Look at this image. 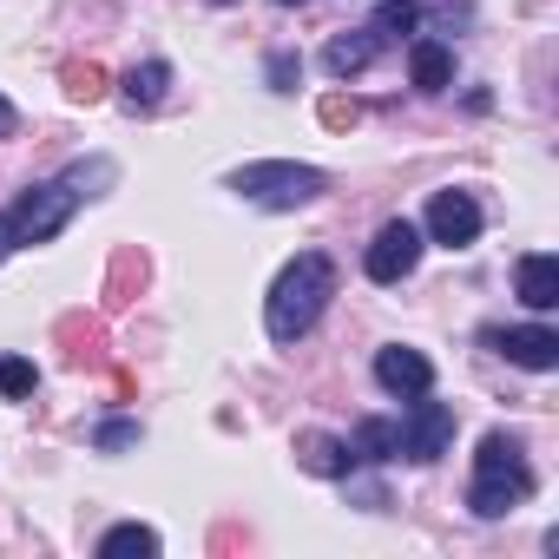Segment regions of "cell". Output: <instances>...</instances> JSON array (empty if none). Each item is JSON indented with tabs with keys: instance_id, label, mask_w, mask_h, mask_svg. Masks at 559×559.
Instances as JSON below:
<instances>
[{
	"instance_id": "1",
	"label": "cell",
	"mask_w": 559,
	"mask_h": 559,
	"mask_svg": "<svg viewBox=\"0 0 559 559\" xmlns=\"http://www.w3.org/2000/svg\"><path fill=\"white\" fill-rule=\"evenodd\" d=\"M330 297H336V263H330L323 250L290 257L284 270H276L270 304H263V330H270V343H297V336H310L317 317L330 310Z\"/></svg>"
},
{
	"instance_id": "2",
	"label": "cell",
	"mask_w": 559,
	"mask_h": 559,
	"mask_svg": "<svg viewBox=\"0 0 559 559\" xmlns=\"http://www.w3.org/2000/svg\"><path fill=\"white\" fill-rule=\"evenodd\" d=\"M533 493V467H526V448L513 441V435H487L480 441V454H474V480H467V507L480 513V520H500L507 507H520Z\"/></svg>"
},
{
	"instance_id": "3",
	"label": "cell",
	"mask_w": 559,
	"mask_h": 559,
	"mask_svg": "<svg viewBox=\"0 0 559 559\" xmlns=\"http://www.w3.org/2000/svg\"><path fill=\"white\" fill-rule=\"evenodd\" d=\"M230 191L257 211H297V204H317L330 191V178L317 165H290V158H257L243 171H230Z\"/></svg>"
},
{
	"instance_id": "4",
	"label": "cell",
	"mask_w": 559,
	"mask_h": 559,
	"mask_svg": "<svg viewBox=\"0 0 559 559\" xmlns=\"http://www.w3.org/2000/svg\"><path fill=\"white\" fill-rule=\"evenodd\" d=\"M80 198H86V191H73V171H67V178H47V185H27V191L14 198V211H8L14 243H53V237L67 230V217L80 211Z\"/></svg>"
},
{
	"instance_id": "5",
	"label": "cell",
	"mask_w": 559,
	"mask_h": 559,
	"mask_svg": "<svg viewBox=\"0 0 559 559\" xmlns=\"http://www.w3.org/2000/svg\"><path fill=\"white\" fill-rule=\"evenodd\" d=\"M421 224H408V217H389L382 230H376V243H369V257H362V270H369V284H402V276L421 263Z\"/></svg>"
},
{
	"instance_id": "6",
	"label": "cell",
	"mask_w": 559,
	"mask_h": 559,
	"mask_svg": "<svg viewBox=\"0 0 559 559\" xmlns=\"http://www.w3.org/2000/svg\"><path fill=\"white\" fill-rule=\"evenodd\" d=\"M395 428H402V461H421V467H428V461H441L448 441H454V408L415 395V408H408Z\"/></svg>"
},
{
	"instance_id": "7",
	"label": "cell",
	"mask_w": 559,
	"mask_h": 559,
	"mask_svg": "<svg viewBox=\"0 0 559 559\" xmlns=\"http://www.w3.org/2000/svg\"><path fill=\"white\" fill-rule=\"evenodd\" d=\"M421 237L428 243H448V250H467L480 237V204L467 191H435L428 198V217H421Z\"/></svg>"
},
{
	"instance_id": "8",
	"label": "cell",
	"mask_w": 559,
	"mask_h": 559,
	"mask_svg": "<svg viewBox=\"0 0 559 559\" xmlns=\"http://www.w3.org/2000/svg\"><path fill=\"white\" fill-rule=\"evenodd\" d=\"M376 382H382L395 402H415V395L435 389V362H428L421 349H408V343H389V349H376Z\"/></svg>"
},
{
	"instance_id": "9",
	"label": "cell",
	"mask_w": 559,
	"mask_h": 559,
	"mask_svg": "<svg viewBox=\"0 0 559 559\" xmlns=\"http://www.w3.org/2000/svg\"><path fill=\"white\" fill-rule=\"evenodd\" d=\"M487 349H500L507 362H520V369H559V336L546 330V323H526V330H487Z\"/></svg>"
},
{
	"instance_id": "10",
	"label": "cell",
	"mask_w": 559,
	"mask_h": 559,
	"mask_svg": "<svg viewBox=\"0 0 559 559\" xmlns=\"http://www.w3.org/2000/svg\"><path fill=\"white\" fill-rule=\"evenodd\" d=\"M520 304H526L533 317L559 310V257H552V250H533V257H520Z\"/></svg>"
},
{
	"instance_id": "11",
	"label": "cell",
	"mask_w": 559,
	"mask_h": 559,
	"mask_svg": "<svg viewBox=\"0 0 559 559\" xmlns=\"http://www.w3.org/2000/svg\"><path fill=\"white\" fill-rule=\"evenodd\" d=\"M297 461H304L310 474H323V480H349V467H356L349 441H336V435H323V428L297 435Z\"/></svg>"
},
{
	"instance_id": "12",
	"label": "cell",
	"mask_w": 559,
	"mask_h": 559,
	"mask_svg": "<svg viewBox=\"0 0 559 559\" xmlns=\"http://www.w3.org/2000/svg\"><path fill=\"white\" fill-rule=\"evenodd\" d=\"M408 80L421 93H448L454 86V53L441 40H408Z\"/></svg>"
},
{
	"instance_id": "13",
	"label": "cell",
	"mask_w": 559,
	"mask_h": 559,
	"mask_svg": "<svg viewBox=\"0 0 559 559\" xmlns=\"http://www.w3.org/2000/svg\"><path fill=\"white\" fill-rule=\"evenodd\" d=\"M349 454H356V461H402V428H395L389 415H369V421H356Z\"/></svg>"
},
{
	"instance_id": "14",
	"label": "cell",
	"mask_w": 559,
	"mask_h": 559,
	"mask_svg": "<svg viewBox=\"0 0 559 559\" xmlns=\"http://www.w3.org/2000/svg\"><path fill=\"white\" fill-rule=\"evenodd\" d=\"M369 60H376V34H369V27H362V34H336V40L323 47V67H330V80H356Z\"/></svg>"
},
{
	"instance_id": "15",
	"label": "cell",
	"mask_w": 559,
	"mask_h": 559,
	"mask_svg": "<svg viewBox=\"0 0 559 559\" xmlns=\"http://www.w3.org/2000/svg\"><path fill=\"white\" fill-rule=\"evenodd\" d=\"M165 86H171V67H165V60H145V67H132V73L119 80V99H126L132 112H152V106L165 99Z\"/></svg>"
},
{
	"instance_id": "16",
	"label": "cell",
	"mask_w": 559,
	"mask_h": 559,
	"mask_svg": "<svg viewBox=\"0 0 559 559\" xmlns=\"http://www.w3.org/2000/svg\"><path fill=\"white\" fill-rule=\"evenodd\" d=\"M415 27H421V8L415 0H382V14H376V40H415Z\"/></svg>"
},
{
	"instance_id": "17",
	"label": "cell",
	"mask_w": 559,
	"mask_h": 559,
	"mask_svg": "<svg viewBox=\"0 0 559 559\" xmlns=\"http://www.w3.org/2000/svg\"><path fill=\"white\" fill-rule=\"evenodd\" d=\"M119 552H158V533L139 526V520H132V526H112V533L99 539V559H119Z\"/></svg>"
},
{
	"instance_id": "18",
	"label": "cell",
	"mask_w": 559,
	"mask_h": 559,
	"mask_svg": "<svg viewBox=\"0 0 559 559\" xmlns=\"http://www.w3.org/2000/svg\"><path fill=\"white\" fill-rule=\"evenodd\" d=\"M34 389H40V369H34L27 356H0V395L21 402V395H34Z\"/></svg>"
},
{
	"instance_id": "19",
	"label": "cell",
	"mask_w": 559,
	"mask_h": 559,
	"mask_svg": "<svg viewBox=\"0 0 559 559\" xmlns=\"http://www.w3.org/2000/svg\"><path fill=\"white\" fill-rule=\"evenodd\" d=\"M304 67H297V53H270V80H276V93H297L290 80H297Z\"/></svg>"
},
{
	"instance_id": "20",
	"label": "cell",
	"mask_w": 559,
	"mask_h": 559,
	"mask_svg": "<svg viewBox=\"0 0 559 559\" xmlns=\"http://www.w3.org/2000/svg\"><path fill=\"white\" fill-rule=\"evenodd\" d=\"M93 441H99V448H132V441H139V421H106Z\"/></svg>"
},
{
	"instance_id": "21",
	"label": "cell",
	"mask_w": 559,
	"mask_h": 559,
	"mask_svg": "<svg viewBox=\"0 0 559 559\" xmlns=\"http://www.w3.org/2000/svg\"><path fill=\"white\" fill-rule=\"evenodd\" d=\"M14 250H21V243H14V224H8V217H0V263H8Z\"/></svg>"
},
{
	"instance_id": "22",
	"label": "cell",
	"mask_w": 559,
	"mask_h": 559,
	"mask_svg": "<svg viewBox=\"0 0 559 559\" xmlns=\"http://www.w3.org/2000/svg\"><path fill=\"white\" fill-rule=\"evenodd\" d=\"M14 126H21V112H14V106H8V99H0V139H8V132H14Z\"/></svg>"
},
{
	"instance_id": "23",
	"label": "cell",
	"mask_w": 559,
	"mask_h": 559,
	"mask_svg": "<svg viewBox=\"0 0 559 559\" xmlns=\"http://www.w3.org/2000/svg\"><path fill=\"white\" fill-rule=\"evenodd\" d=\"M276 8H304V0H276Z\"/></svg>"
},
{
	"instance_id": "24",
	"label": "cell",
	"mask_w": 559,
	"mask_h": 559,
	"mask_svg": "<svg viewBox=\"0 0 559 559\" xmlns=\"http://www.w3.org/2000/svg\"><path fill=\"white\" fill-rule=\"evenodd\" d=\"M211 8H230V0H211Z\"/></svg>"
}]
</instances>
